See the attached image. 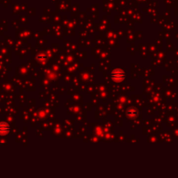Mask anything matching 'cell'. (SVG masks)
<instances>
[{
	"label": "cell",
	"instance_id": "cell-3",
	"mask_svg": "<svg viewBox=\"0 0 178 178\" xmlns=\"http://www.w3.org/2000/svg\"><path fill=\"white\" fill-rule=\"evenodd\" d=\"M127 114H128V116L130 117V118H136V117L137 116V114H138V111H137L136 108H129L128 110Z\"/></svg>",
	"mask_w": 178,
	"mask_h": 178
},
{
	"label": "cell",
	"instance_id": "cell-1",
	"mask_svg": "<svg viewBox=\"0 0 178 178\" xmlns=\"http://www.w3.org/2000/svg\"><path fill=\"white\" fill-rule=\"evenodd\" d=\"M125 77H126V74H125L123 70L120 69V68L114 70L112 74H111V78L114 81H121L125 79Z\"/></svg>",
	"mask_w": 178,
	"mask_h": 178
},
{
	"label": "cell",
	"instance_id": "cell-2",
	"mask_svg": "<svg viewBox=\"0 0 178 178\" xmlns=\"http://www.w3.org/2000/svg\"><path fill=\"white\" fill-rule=\"evenodd\" d=\"M10 131V127L6 122L4 121H2L0 122V135L4 136V135H6L8 134Z\"/></svg>",
	"mask_w": 178,
	"mask_h": 178
}]
</instances>
